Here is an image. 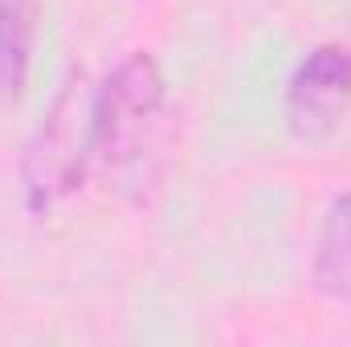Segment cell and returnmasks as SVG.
Here are the masks:
<instances>
[{
	"instance_id": "4",
	"label": "cell",
	"mask_w": 351,
	"mask_h": 347,
	"mask_svg": "<svg viewBox=\"0 0 351 347\" xmlns=\"http://www.w3.org/2000/svg\"><path fill=\"white\" fill-rule=\"evenodd\" d=\"M315 290L335 302H351V192L331 200L323 217L315 250Z\"/></svg>"
},
{
	"instance_id": "1",
	"label": "cell",
	"mask_w": 351,
	"mask_h": 347,
	"mask_svg": "<svg viewBox=\"0 0 351 347\" xmlns=\"http://www.w3.org/2000/svg\"><path fill=\"white\" fill-rule=\"evenodd\" d=\"M164 98V74L147 53H131L127 62H119L90 94L94 160H102L106 168L135 164L160 127Z\"/></svg>"
},
{
	"instance_id": "2",
	"label": "cell",
	"mask_w": 351,
	"mask_h": 347,
	"mask_svg": "<svg viewBox=\"0 0 351 347\" xmlns=\"http://www.w3.org/2000/svg\"><path fill=\"white\" fill-rule=\"evenodd\" d=\"M94 160V135H90V94L66 86L58 94L53 110L37 127L29 156H25V196L33 213L53 208L66 200Z\"/></svg>"
},
{
	"instance_id": "3",
	"label": "cell",
	"mask_w": 351,
	"mask_h": 347,
	"mask_svg": "<svg viewBox=\"0 0 351 347\" xmlns=\"http://www.w3.org/2000/svg\"><path fill=\"white\" fill-rule=\"evenodd\" d=\"M351 98V45H319L290 78L286 115L298 131H323Z\"/></svg>"
},
{
	"instance_id": "5",
	"label": "cell",
	"mask_w": 351,
	"mask_h": 347,
	"mask_svg": "<svg viewBox=\"0 0 351 347\" xmlns=\"http://www.w3.org/2000/svg\"><path fill=\"white\" fill-rule=\"evenodd\" d=\"M33 53V0H0V94H21Z\"/></svg>"
}]
</instances>
